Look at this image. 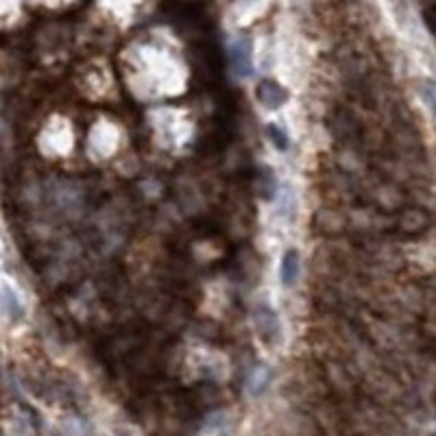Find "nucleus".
Instances as JSON below:
<instances>
[{"instance_id":"nucleus-2","label":"nucleus","mask_w":436,"mask_h":436,"mask_svg":"<svg viewBox=\"0 0 436 436\" xmlns=\"http://www.w3.org/2000/svg\"><path fill=\"white\" fill-rule=\"evenodd\" d=\"M255 96H258L262 107L275 112V110H279L288 100V90L281 86L279 81H275V79H262L258 83V88H255Z\"/></svg>"},{"instance_id":"nucleus-6","label":"nucleus","mask_w":436,"mask_h":436,"mask_svg":"<svg viewBox=\"0 0 436 436\" xmlns=\"http://www.w3.org/2000/svg\"><path fill=\"white\" fill-rule=\"evenodd\" d=\"M269 379H271V371H269L266 367H258V369L251 373L247 387H249V391H251L253 395H260V393L269 387Z\"/></svg>"},{"instance_id":"nucleus-5","label":"nucleus","mask_w":436,"mask_h":436,"mask_svg":"<svg viewBox=\"0 0 436 436\" xmlns=\"http://www.w3.org/2000/svg\"><path fill=\"white\" fill-rule=\"evenodd\" d=\"M301 273V258L299 251L288 249L284 255H281V264H279V277L284 286H295V281L299 279Z\"/></svg>"},{"instance_id":"nucleus-10","label":"nucleus","mask_w":436,"mask_h":436,"mask_svg":"<svg viewBox=\"0 0 436 436\" xmlns=\"http://www.w3.org/2000/svg\"><path fill=\"white\" fill-rule=\"evenodd\" d=\"M419 90H421V96H423V100H425V105H428L430 112L436 116V83H432V81H423Z\"/></svg>"},{"instance_id":"nucleus-1","label":"nucleus","mask_w":436,"mask_h":436,"mask_svg":"<svg viewBox=\"0 0 436 436\" xmlns=\"http://www.w3.org/2000/svg\"><path fill=\"white\" fill-rule=\"evenodd\" d=\"M253 321H255V329H258V334L264 343L273 345L279 338V334H281L279 317L269 303H260L258 307H255Z\"/></svg>"},{"instance_id":"nucleus-7","label":"nucleus","mask_w":436,"mask_h":436,"mask_svg":"<svg viewBox=\"0 0 436 436\" xmlns=\"http://www.w3.org/2000/svg\"><path fill=\"white\" fill-rule=\"evenodd\" d=\"M279 214L293 220L295 214H297V196H295V190L293 188H284L281 190V205H279Z\"/></svg>"},{"instance_id":"nucleus-8","label":"nucleus","mask_w":436,"mask_h":436,"mask_svg":"<svg viewBox=\"0 0 436 436\" xmlns=\"http://www.w3.org/2000/svg\"><path fill=\"white\" fill-rule=\"evenodd\" d=\"M269 140L275 144V148L277 151H281V153H284V151H288V146H290V140H288V136H286V131L284 129H281V126L279 124H269Z\"/></svg>"},{"instance_id":"nucleus-9","label":"nucleus","mask_w":436,"mask_h":436,"mask_svg":"<svg viewBox=\"0 0 436 436\" xmlns=\"http://www.w3.org/2000/svg\"><path fill=\"white\" fill-rule=\"evenodd\" d=\"M275 190H277L275 172L266 166V168L262 170V196H264V199H275Z\"/></svg>"},{"instance_id":"nucleus-3","label":"nucleus","mask_w":436,"mask_h":436,"mask_svg":"<svg viewBox=\"0 0 436 436\" xmlns=\"http://www.w3.org/2000/svg\"><path fill=\"white\" fill-rule=\"evenodd\" d=\"M229 57H232V70L236 76H249L253 66H251V42L247 37H238L232 48H229Z\"/></svg>"},{"instance_id":"nucleus-4","label":"nucleus","mask_w":436,"mask_h":436,"mask_svg":"<svg viewBox=\"0 0 436 436\" xmlns=\"http://www.w3.org/2000/svg\"><path fill=\"white\" fill-rule=\"evenodd\" d=\"M0 305H3V312H5V317H7L11 323H20V321L24 319V314H27L20 295H18L9 284L0 286Z\"/></svg>"}]
</instances>
